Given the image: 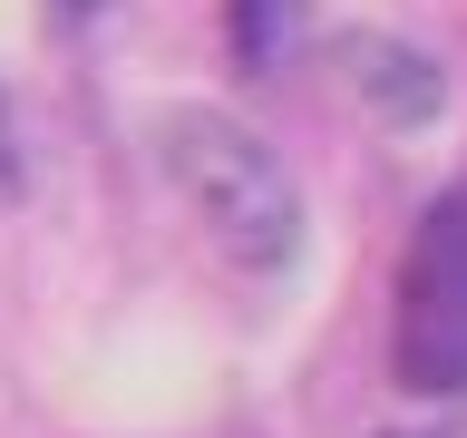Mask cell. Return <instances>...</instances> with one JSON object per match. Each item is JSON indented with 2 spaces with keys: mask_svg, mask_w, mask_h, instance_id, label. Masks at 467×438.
<instances>
[{
  "mask_svg": "<svg viewBox=\"0 0 467 438\" xmlns=\"http://www.w3.org/2000/svg\"><path fill=\"white\" fill-rule=\"evenodd\" d=\"M156 166L195 204V224L214 234V254L234 273H292V254H302V185L273 156V137H254L224 108H166Z\"/></svg>",
  "mask_w": 467,
  "mask_h": 438,
  "instance_id": "cell-1",
  "label": "cell"
},
{
  "mask_svg": "<svg viewBox=\"0 0 467 438\" xmlns=\"http://www.w3.org/2000/svg\"><path fill=\"white\" fill-rule=\"evenodd\" d=\"M389 438H448V429H389Z\"/></svg>",
  "mask_w": 467,
  "mask_h": 438,
  "instance_id": "cell-6",
  "label": "cell"
},
{
  "mask_svg": "<svg viewBox=\"0 0 467 438\" xmlns=\"http://www.w3.org/2000/svg\"><path fill=\"white\" fill-rule=\"evenodd\" d=\"M312 29V0H224V49L244 78H273Z\"/></svg>",
  "mask_w": 467,
  "mask_h": 438,
  "instance_id": "cell-4",
  "label": "cell"
},
{
  "mask_svg": "<svg viewBox=\"0 0 467 438\" xmlns=\"http://www.w3.org/2000/svg\"><path fill=\"white\" fill-rule=\"evenodd\" d=\"M58 20H98V10H108V0H49Z\"/></svg>",
  "mask_w": 467,
  "mask_h": 438,
  "instance_id": "cell-5",
  "label": "cell"
},
{
  "mask_svg": "<svg viewBox=\"0 0 467 438\" xmlns=\"http://www.w3.org/2000/svg\"><path fill=\"white\" fill-rule=\"evenodd\" d=\"M389 380L409 400H467V185L419 204L389 283Z\"/></svg>",
  "mask_w": 467,
  "mask_h": 438,
  "instance_id": "cell-2",
  "label": "cell"
},
{
  "mask_svg": "<svg viewBox=\"0 0 467 438\" xmlns=\"http://www.w3.org/2000/svg\"><path fill=\"white\" fill-rule=\"evenodd\" d=\"M331 58H341L350 98H360L379 127H429V117L448 108V68H438L429 49L389 39V29H341V39H331Z\"/></svg>",
  "mask_w": 467,
  "mask_h": 438,
  "instance_id": "cell-3",
  "label": "cell"
}]
</instances>
